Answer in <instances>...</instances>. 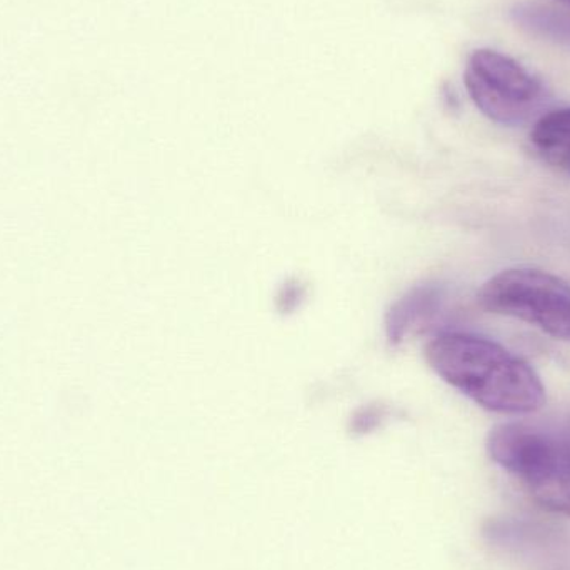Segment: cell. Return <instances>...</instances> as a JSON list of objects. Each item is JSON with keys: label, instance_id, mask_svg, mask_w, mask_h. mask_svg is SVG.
<instances>
[{"label": "cell", "instance_id": "3957f363", "mask_svg": "<svg viewBox=\"0 0 570 570\" xmlns=\"http://www.w3.org/2000/svg\"><path fill=\"white\" fill-rule=\"evenodd\" d=\"M479 304L570 341V285L535 269H509L482 285Z\"/></svg>", "mask_w": 570, "mask_h": 570}, {"label": "cell", "instance_id": "7a4b0ae2", "mask_svg": "<svg viewBox=\"0 0 570 570\" xmlns=\"http://www.w3.org/2000/svg\"><path fill=\"white\" fill-rule=\"evenodd\" d=\"M464 80L478 109L502 126H522L549 102L544 82L498 50H475L469 57Z\"/></svg>", "mask_w": 570, "mask_h": 570}, {"label": "cell", "instance_id": "5b68a950", "mask_svg": "<svg viewBox=\"0 0 570 570\" xmlns=\"http://www.w3.org/2000/svg\"><path fill=\"white\" fill-rule=\"evenodd\" d=\"M531 142L542 159L570 170V107L541 116L532 129Z\"/></svg>", "mask_w": 570, "mask_h": 570}, {"label": "cell", "instance_id": "ba28073f", "mask_svg": "<svg viewBox=\"0 0 570 570\" xmlns=\"http://www.w3.org/2000/svg\"><path fill=\"white\" fill-rule=\"evenodd\" d=\"M539 504L554 512L570 515V461L558 474L531 489Z\"/></svg>", "mask_w": 570, "mask_h": 570}, {"label": "cell", "instance_id": "52a82bcc", "mask_svg": "<svg viewBox=\"0 0 570 570\" xmlns=\"http://www.w3.org/2000/svg\"><path fill=\"white\" fill-rule=\"evenodd\" d=\"M515 17L518 22L531 32L570 42V13H566L564 10L538 6L525 7V9L521 7L515 12Z\"/></svg>", "mask_w": 570, "mask_h": 570}, {"label": "cell", "instance_id": "6da1fadb", "mask_svg": "<svg viewBox=\"0 0 570 570\" xmlns=\"http://www.w3.org/2000/svg\"><path fill=\"white\" fill-rule=\"evenodd\" d=\"M425 358L435 374L488 411L531 414L546 404L534 368L498 342L442 332L425 345Z\"/></svg>", "mask_w": 570, "mask_h": 570}, {"label": "cell", "instance_id": "9c48e42d", "mask_svg": "<svg viewBox=\"0 0 570 570\" xmlns=\"http://www.w3.org/2000/svg\"><path fill=\"white\" fill-rule=\"evenodd\" d=\"M562 2L570 3V0H562Z\"/></svg>", "mask_w": 570, "mask_h": 570}, {"label": "cell", "instance_id": "8992f818", "mask_svg": "<svg viewBox=\"0 0 570 570\" xmlns=\"http://www.w3.org/2000/svg\"><path fill=\"white\" fill-rule=\"evenodd\" d=\"M435 302H438V292L432 287L414 288L401 301L395 302L385 318V328H387L391 344L404 341L407 332L415 327L417 322L432 314Z\"/></svg>", "mask_w": 570, "mask_h": 570}, {"label": "cell", "instance_id": "277c9868", "mask_svg": "<svg viewBox=\"0 0 570 570\" xmlns=\"http://www.w3.org/2000/svg\"><path fill=\"white\" fill-rule=\"evenodd\" d=\"M488 452L495 464L525 482L529 491L558 474L570 461V449L524 424H501L489 432Z\"/></svg>", "mask_w": 570, "mask_h": 570}]
</instances>
